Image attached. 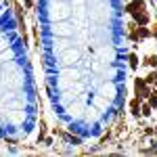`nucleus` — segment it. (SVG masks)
<instances>
[{"label": "nucleus", "instance_id": "nucleus-1", "mask_svg": "<svg viewBox=\"0 0 157 157\" xmlns=\"http://www.w3.org/2000/svg\"><path fill=\"white\" fill-rule=\"evenodd\" d=\"M132 113H138V101H132Z\"/></svg>", "mask_w": 157, "mask_h": 157}, {"label": "nucleus", "instance_id": "nucleus-2", "mask_svg": "<svg viewBox=\"0 0 157 157\" xmlns=\"http://www.w3.org/2000/svg\"><path fill=\"white\" fill-rule=\"evenodd\" d=\"M143 113H145V115H149V113H151V107H149V105H145V107H143Z\"/></svg>", "mask_w": 157, "mask_h": 157}]
</instances>
